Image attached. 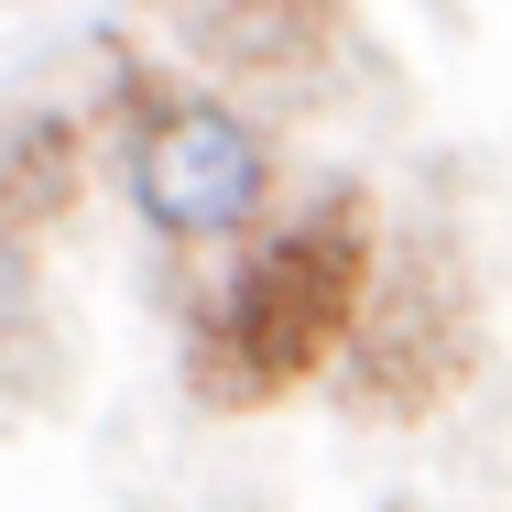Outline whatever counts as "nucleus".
<instances>
[{
	"instance_id": "obj_1",
	"label": "nucleus",
	"mask_w": 512,
	"mask_h": 512,
	"mask_svg": "<svg viewBox=\"0 0 512 512\" xmlns=\"http://www.w3.org/2000/svg\"><path fill=\"white\" fill-rule=\"evenodd\" d=\"M371 273H382V240H371V197H360V186L295 207L273 240H251V262L229 273V295H218L207 327H197L207 393L262 404V393L316 382V371L349 349L360 306H371Z\"/></svg>"
},
{
	"instance_id": "obj_2",
	"label": "nucleus",
	"mask_w": 512,
	"mask_h": 512,
	"mask_svg": "<svg viewBox=\"0 0 512 512\" xmlns=\"http://www.w3.org/2000/svg\"><path fill=\"white\" fill-rule=\"evenodd\" d=\"M120 164H131V207H142L164 240H240V229L262 218V197H273L262 131L229 99H207V88L153 99Z\"/></svg>"
},
{
	"instance_id": "obj_3",
	"label": "nucleus",
	"mask_w": 512,
	"mask_h": 512,
	"mask_svg": "<svg viewBox=\"0 0 512 512\" xmlns=\"http://www.w3.org/2000/svg\"><path fill=\"white\" fill-rule=\"evenodd\" d=\"M349 371L371 404H436L458 371H469V273L447 240H404L382 273H371V306L349 327Z\"/></svg>"
},
{
	"instance_id": "obj_4",
	"label": "nucleus",
	"mask_w": 512,
	"mask_h": 512,
	"mask_svg": "<svg viewBox=\"0 0 512 512\" xmlns=\"http://www.w3.org/2000/svg\"><path fill=\"white\" fill-rule=\"evenodd\" d=\"M77 175H88V131H77L66 109H44V99H11V109H0V240L66 218Z\"/></svg>"
},
{
	"instance_id": "obj_5",
	"label": "nucleus",
	"mask_w": 512,
	"mask_h": 512,
	"mask_svg": "<svg viewBox=\"0 0 512 512\" xmlns=\"http://www.w3.org/2000/svg\"><path fill=\"white\" fill-rule=\"evenodd\" d=\"M33 316H44V284H33V240H0V360L33 338Z\"/></svg>"
}]
</instances>
